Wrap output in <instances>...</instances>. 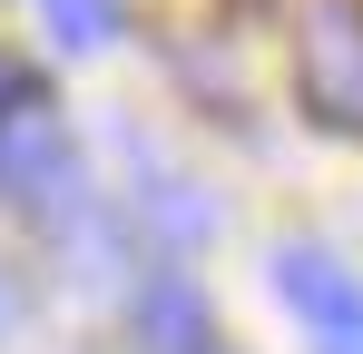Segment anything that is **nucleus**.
<instances>
[{"label":"nucleus","mask_w":363,"mask_h":354,"mask_svg":"<svg viewBox=\"0 0 363 354\" xmlns=\"http://www.w3.org/2000/svg\"><path fill=\"white\" fill-rule=\"evenodd\" d=\"M69 187H79V148H69L60 109L50 99H20V109L0 118V197L30 207V217H50Z\"/></svg>","instance_id":"7ed1b4c3"},{"label":"nucleus","mask_w":363,"mask_h":354,"mask_svg":"<svg viewBox=\"0 0 363 354\" xmlns=\"http://www.w3.org/2000/svg\"><path fill=\"white\" fill-rule=\"evenodd\" d=\"M295 99L314 128L363 138V0H304L295 30Z\"/></svg>","instance_id":"f257e3e1"},{"label":"nucleus","mask_w":363,"mask_h":354,"mask_svg":"<svg viewBox=\"0 0 363 354\" xmlns=\"http://www.w3.org/2000/svg\"><path fill=\"white\" fill-rule=\"evenodd\" d=\"M20 99H40V79H30V69H20V59H0V118L20 109Z\"/></svg>","instance_id":"0eeeda50"},{"label":"nucleus","mask_w":363,"mask_h":354,"mask_svg":"<svg viewBox=\"0 0 363 354\" xmlns=\"http://www.w3.org/2000/svg\"><path fill=\"white\" fill-rule=\"evenodd\" d=\"M275 295H285V315L304 325L314 354H363V276L344 256L285 236V246H275Z\"/></svg>","instance_id":"f03ea898"},{"label":"nucleus","mask_w":363,"mask_h":354,"mask_svg":"<svg viewBox=\"0 0 363 354\" xmlns=\"http://www.w3.org/2000/svg\"><path fill=\"white\" fill-rule=\"evenodd\" d=\"M118 148H128V168H138L128 207L147 217V236H157V246H206V236H216V207H206V197H196V187L147 148V138H118Z\"/></svg>","instance_id":"20e7f679"},{"label":"nucleus","mask_w":363,"mask_h":354,"mask_svg":"<svg viewBox=\"0 0 363 354\" xmlns=\"http://www.w3.org/2000/svg\"><path fill=\"white\" fill-rule=\"evenodd\" d=\"M0 325H10V286H0Z\"/></svg>","instance_id":"6e6552de"},{"label":"nucleus","mask_w":363,"mask_h":354,"mask_svg":"<svg viewBox=\"0 0 363 354\" xmlns=\"http://www.w3.org/2000/svg\"><path fill=\"white\" fill-rule=\"evenodd\" d=\"M30 10H40V30H50L69 59H89V50L118 40V0H30Z\"/></svg>","instance_id":"423d86ee"},{"label":"nucleus","mask_w":363,"mask_h":354,"mask_svg":"<svg viewBox=\"0 0 363 354\" xmlns=\"http://www.w3.org/2000/svg\"><path fill=\"white\" fill-rule=\"evenodd\" d=\"M138 345L147 354H206V295L186 286L177 266H157L138 286Z\"/></svg>","instance_id":"39448f33"}]
</instances>
